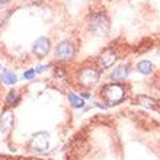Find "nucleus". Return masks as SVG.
Masks as SVG:
<instances>
[{
    "label": "nucleus",
    "mask_w": 160,
    "mask_h": 160,
    "mask_svg": "<svg viewBox=\"0 0 160 160\" xmlns=\"http://www.w3.org/2000/svg\"><path fill=\"white\" fill-rule=\"evenodd\" d=\"M101 96L103 98V101L109 106L118 105L119 102H122L124 98H125V88L121 83H117V82L105 84L101 90Z\"/></svg>",
    "instance_id": "nucleus-1"
},
{
    "label": "nucleus",
    "mask_w": 160,
    "mask_h": 160,
    "mask_svg": "<svg viewBox=\"0 0 160 160\" xmlns=\"http://www.w3.org/2000/svg\"><path fill=\"white\" fill-rule=\"evenodd\" d=\"M109 29H111V23L105 13L96 12L90 15V18H89V31L93 35H96V37H106Z\"/></svg>",
    "instance_id": "nucleus-2"
},
{
    "label": "nucleus",
    "mask_w": 160,
    "mask_h": 160,
    "mask_svg": "<svg viewBox=\"0 0 160 160\" xmlns=\"http://www.w3.org/2000/svg\"><path fill=\"white\" fill-rule=\"evenodd\" d=\"M99 79H101L99 68L92 67V66L80 68L79 74H77V82H79V84H82L83 88H93V86H96Z\"/></svg>",
    "instance_id": "nucleus-3"
},
{
    "label": "nucleus",
    "mask_w": 160,
    "mask_h": 160,
    "mask_svg": "<svg viewBox=\"0 0 160 160\" xmlns=\"http://www.w3.org/2000/svg\"><path fill=\"white\" fill-rule=\"evenodd\" d=\"M76 55V47L72 41H61L58 45L55 47V57L60 61H68V60L74 58Z\"/></svg>",
    "instance_id": "nucleus-4"
},
{
    "label": "nucleus",
    "mask_w": 160,
    "mask_h": 160,
    "mask_svg": "<svg viewBox=\"0 0 160 160\" xmlns=\"http://www.w3.org/2000/svg\"><path fill=\"white\" fill-rule=\"evenodd\" d=\"M48 146H50V135L44 131L35 132L29 141V148L34 152H45Z\"/></svg>",
    "instance_id": "nucleus-5"
},
{
    "label": "nucleus",
    "mask_w": 160,
    "mask_h": 160,
    "mask_svg": "<svg viewBox=\"0 0 160 160\" xmlns=\"http://www.w3.org/2000/svg\"><path fill=\"white\" fill-rule=\"evenodd\" d=\"M118 60V52L114 50V48H106L99 54L96 63L99 66V68H111L115 64V61Z\"/></svg>",
    "instance_id": "nucleus-6"
},
{
    "label": "nucleus",
    "mask_w": 160,
    "mask_h": 160,
    "mask_svg": "<svg viewBox=\"0 0 160 160\" xmlns=\"http://www.w3.org/2000/svg\"><path fill=\"white\" fill-rule=\"evenodd\" d=\"M51 50V42L47 37H39L32 45V52H34L38 58H44Z\"/></svg>",
    "instance_id": "nucleus-7"
},
{
    "label": "nucleus",
    "mask_w": 160,
    "mask_h": 160,
    "mask_svg": "<svg viewBox=\"0 0 160 160\" xmlns=\"http://www.w3.org/2000/svg\"><path fill=\"white\" fill-rule=\"evenodd\" d=\"M128 74H130V66L128 64H119V66H117V67L111 72V80L112 82H122V80H125L127 77H128Z\"/></svg>",
    "instance_id": "nucleus-8"
},
{
    "label": "nucleus",
    "mask_w": 160,
    "mask_h": 160,
    "mask_svg": "<svg viewBox=\"0 0 160 160\" xmlns=\"http://www.w3.org/2000/svg\"><path fill=\"white\" fill-rule=\"evenodd\" d=\"M135 102H137V105H141L144 108H148V109H153V111L159 109V103H157L156 99H153L150 96H146V95H138V96L135 98Z\"/></svg>",
    "instance_id": "nucleus-9"
},
{
    "label": "nucleus",
    "mask_w": 160,
    "mask_h": 160,
    "mask_svg": "<svg viewBox=\"0 0 160 160\" xmlns=\"http://www.w3.org/2000/svg\"><path fill=\"white\" fill-rule=\"evenodd\" d=\"M13 125V114L12 111H4L0 117V128L2 131H9Z\"/></svg>",
    "instance_id": "nucleus-10"
},
{
    "label": "nucleus",
    "mask_w": 160,
    "mask_h": 160,
    "mask_svg": "<svg viewBox=\"0 0 160 160\" xmlns=\"http://www.w3.org/2000/svg\"><path fill=\"white\" fill-rule=\"evenodd\" d=\"M0 80L4 84H15L18 82V76L10 70H3L2 74H0Z\"/></svg>",
    "instance_id": "nucleus-11"
},
{
    "label": "nucleus",
    "mask_w": 160,
    "mask_h": 160,
    "mask_svg": "<svg viewBox=\"0 0 160 160\" xmlns=\"http://www.w3.org/2000/svg\"><path fill=\"white\" fill-rule=\"evenodd\" d=\"M153 68H154V66L147 60H143L137 64V72L141 73V74H150L153 72Z\"/></svg>",
    "instance_id": "nucleus-12"
},
{
    "label": "nucleus",
    "mask_w": 160,
    "mask_h": 160,
    "mask_svg": "<svg viewBox=\"0 0 160 160\" xmlns=\"http://www.w3.org/2000/svg\"><path fill=\"white\" fill-rule=\"evenodd\" d=\"M68 101H70V103H72L73 108H83V105H84L83 98L77 96V95H74V93H68Z\"/></svg>",
    "instance_id": "nucleus-13"
},
{
    "label": "nucleus",
    "mask_w": 160,
    "mask_h": 160,
    "mask_svg": "<svg viewBox=\"0 0 160 160\" xmlns=\"http://www.w3.org/2000/svg\"><path fill=\"white\" fill-rule=\"evenodd\" d=\"M21 101V95L18 93V90H10L8 93V98H6V102L9 105H18Z\"/></svg>",
    "instance_id": "nucleus-14"
},
{
    "label": "nucleus",
    "mask_w": 160,
    "mask_h": 160,
    "mask_svg": "<svg viewBox=\"0 0 160 160\" xmlns=\"http://www.w3.org/2000/svg\"><path fill=\"white\" fill-rule=\"evenodd\" d=\"M35 74H37V73H35V70H34V68H31V70H28V72L23 73V77H25V79H28V80H31V79H34V77H35Z\"/></svg>",
    "instance_id": "nucleus-15"
},
{
    "label": "nucleus",
    "mask_w": 160,
    "mask_h": 160,
    "mask_svg": "<svg viewBox=\"0 0 160 160\" xmlns=\"http://www.w3.org/2000/svg\"><path fill=\"white\" fill-rule=\"evenodd\" d=\"M34 70H35V73H44L47 70V67L45 66H38V67H35Z\"/></svg>",
    "instance_id": "nucleus-16"
},
{
    "label": "nucleus",
    "mask_w": 160,
    "mask_h": 160,
    "mask_svg": "<svg viewBox=\"0 0 160 160\" xmlns=\"http://www.w3.org/2000/svg\"><path fill=\"white\" fill-rule=\"evenodd\" d=\"M9 2H10V0H0V3L2 4H6V3H9Z\"/></svg>",
    "instance_id": "nucleus-17"
},
{
    "label": "nucleus",
    "mask_w": 160,
    "mask_h": 160,
    "mask_svg": "<svg viewBox=\"0 0 160 160\" xmlns=\"http://www.w3.org/2000/svg\"><path fill=\"white\" fill-rule=\"evenodd\" d=\"M89 96H90L89 93H83V95H82V98H89Z\"/></svg>",
    "instance_id": "nucleus-18"
}]
</instances>
